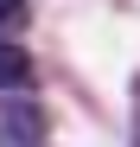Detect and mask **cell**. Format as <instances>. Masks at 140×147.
<instances>
[{"label": "cell", "mask_w": 140, "mask_h": 147, "mask_svg": "<svg viewBox=\"0 0 140 147\" xmlns=\"http://www.w3.org/2000/svg\"><path fill=\"white\" fill-rule=\"evenodd\" d=\"M26 77H32V58L19 45H0V90H19Z\"/></svg>", "instance_id": "obj_1"}, {"label": "cell", "mask_w": 140, "mask_h": 147, "mask_svg": "<svg viewBox=\"0 0 140 147\" xmlns=\"http://www.w3.org/2000/svg\"><path fill=\"white\" fill-rule=\"evenodd\" d=\"M26 26V0H0V32H19Z\"/></svg>", "instance_id": "obj_2"}]
</instances>
